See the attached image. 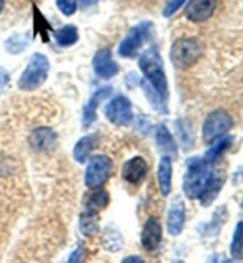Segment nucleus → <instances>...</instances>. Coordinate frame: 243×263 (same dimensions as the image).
Returning a JSON list of instances; mask_svg holds the SVG:
<instances>
[{"label": "nucleus", "instance_id": "obj_17", "mask_svg": "<svg viewBox=\"0 0 243 263\" xmlns=\"http://www.w3.org/2000/svg\"><path fill=\"white\" fill-rule=\"evenodd\" d=\"M100 142V135L98 133L88 134L86 137L81 138L79 141L76 142L72 151V156L74 159L79 162V164H86V161L89 159L90 153L98 147Z\"/></svg>", "mask_w": 243, "mask_h": 263}, {"label": "nucleus", "instance_id": "obj_25", "mask_svg": "<svg viewBox=\"0 0 243 263\" xmlns=\"http://www.w3.org/2000/svg\"><path fill=\"white\" fill-rule=\"evenodd\" d=\"M222 186H223V178L217 176L215 178V180L213 181V184H211L210 186L207 189V191L204 192L202 197L198 199L199 203L202 204V206H204V208L210 206V205L214 203V200L217 198V196H218L219 191H221Z\"/></svg>", "mask_w": 243, "mask_h": 263}, {"label": "nucleus", "instance_id": "obj_3", "mask_svg": "<svg viewBox=\"0 0 243 263\" xmlns=\"http://www.w3.org/2000/svg\"><path fill=\"white\" fill-rule=\"evenodd\" d=\"M50 63L48 57L43 53H33L26 65L24 72L18 81V88L24 91H33L43 86L48 79Z\"/></svg>", "mask_w": 243, "mask_h": 263}, {"label": "nucleus", "instance_id": "obj_4", "mask_svg": "<svg viewBox=\"0 0 243 263\" xmlns=\"http://www.w3.org/2000/svg\"><path fill=\"white\" fill-rule=\"evenodd\" d=\"M202 53L203 44L197 38H182L173 43L170 57L177 69L186 70L197 63Z\"/></svg>", "mask_w": 243, "mask_h": 263}, {"label": "nucleus", "instance_id": "obj_6", "mask_svg": "<svg viewBox=\"0 0 243 263\" xmlns=\"http://www.w3.org/2000/svg\"><path fill=\"white\" fill-rule=\"evenodd\" d=\"M113 172V161L105 154H99L90 158L86 170V185L90 190L100 189L109 179Z\"/></svg>", "mask_w": 243, "mask_h": 263}, {"label": "nucleus", "instance_id": "obj_14", "mask_svg": "<svg viewBox=\"0 0 243 263\" xmlns=\"http://www.w3.org/2000/svg\"><path fill=\"white\" fill-rule=\"evenodd\" d=\"M148 172V165L144 158L134 157L126 161L122 166L121 176L122 179L128 184L139 185L145 179Z\"/></svg>", "mask_w": 243, "mask_h": 263}, {"label": "nucleus", "instance_id": "obj_33", "mask_svg": "<svg viewBox=\"0 0 243 263\" xmlns=\"http://www.w3.org/2000/svg\"><path fill=\"white\" fill-rule=\"evenodd\" d=\"M130 262H136V263H142L144 260H141L140 257H137V256H129V257H126L122 260V263H130Z\"/></svg>", "mask_w": 243, "mask_h": 263}, {"label": "nucleus", "instance_id": "obj_16", "mask_svg": "<svg viewBox=\"0 0 243 263\" xmlns=\"http://www.w3.org/2000/svg\"><path fill=\"white\" fill-rule=\"evenodd\" d=\"M156 142L158 148H159L164 156L170 157L171 159H176L178 157V146H177L175 139H173L167 127L164 123H160V125L157 126Z\"/></svg>", "mask_w": 243, "mask_h": 263}, {"label": "nucleus", "instance_id": "obj_34", "mask_svg": "<svg viewBox=\"0 0 243 263\" xmlns=\"http://www.w3.org/2000/svg\"><path fill=\"white\" fill-rule=\"evenodd\" d=\"M4 6H5V3H4V0H0V13L3 12Z\"/></svg>", "mask_w": 243, "mask_h": 263}, {"label": "nucleus", "instance_id": "obj_19", "mask_svg": "<svg viewBox=\"0 0 243 263\" xmlns=\"http://www.w3.org/2000/svg\"><path fill=\"white\" fill-rule=\"evenodd\" d=\"M139 84L141 86L142 91H144L146 99H147L148 103L151 104L153 109L159 114H169L167 100H165L145 79L139 81Z\"/></svg>", "mask_w": 243, "mask_h": 263}, {"label": "nucleus", "instance_id": "obj_15", "mask_svg": "<svg viewBox=\"0 0 243 263\" xmlns=\"http://www.w3.org/2000/svg\"><path fill=\"white\" fill-rule=\"evenodd\" d=\"M30 145L37 152H50L57 145V134L48 127H40L31 133Z\"/></svg>", "mask_w": 243, "mask_h": 263}, {"label": "nucleus", "instance_id": "obj_21", "mask_svg": "<svg viewBox=\"0 0 243 263\" xmlns=\"http://www.w3.org/2000/svg\"><path fill=\"white\" fill-rule=\"evenodd\" d=\"M53 38L56 43L62 48H67L77 43L79 41V30L75 25H64L53 31Z\"/></svg>", "mask_w": 243, "mask_h": 263}, {"label": "nucleus", "instance_id": "obj_5", "mask_svg": "<svg viewBox=\"0 0 243 263\" xmlns=\"http://www.w3.org/2000/svg\"><path fill=\"white\" fill-rule=\"evenodd\" d=\"M152 26V23L147 21L141 22L133 26L119 45V55L125 57V59L136 57L139 50L147 42L149 34H151Z\"/></svg>", "mask_w": 243, "mask_h": 263}, {"label": "nucleus", "instance_id": "obj_32", "mask_svg": "<svg viewBox=\"0 0 243 263\" xmlns=\"http://www.w3.org/2000/svg\"><path fill=\"white\" fill-rule=\"evenodd\" d=\"M80 3V5L83 7V9H87V7H90L92 5H95L99 0H77Z\"/></svg>", "mask_w": 243, "mask_h": 263}, {"label": "nucleus", "instance_id": "obj_22", "mask_svg": "<svg viewBox=\"0 0 243 263\" xmlns=\"http://www.w3.org/2000/svg\"><path fill=\"white\" fill-rule=\"evenodd\" d=\"M80 230L86 237H92L98 234L100 230L98 214L84 210L80 217Z\"/></svg>", "mask_w": 243, "mask_h": 263}, {"label": "nucleus", "instance_id": "obj_30", "mask_svg": "<svg viewBox=\"0 0 243 263\" xmlns=\"http://www.w3.org/2000/svg\"><path fill=\"white\" fill-rule=\"evenodd\" d=\"M84 253H86V249H84V247L82 245H80L77 248L74 250V253L70 255V257H69V262L72 263V262H81L83 261L84 258Z\"/></svg>", "mask_w": 243, "mask_h": 263}, {"label": "nucleus", "instance_id": "obj_23", "mask_svg": "<svg viewBox=\"0 0 243 263\" xmlns=\"http://www.w3.org/2000/svg\"><path fill=\"white\" fill-rule=\"evenodd\" d=\"M231 144H233V138L231 137L219 138L218 141L216 142V145H214L205 154H204V160L209 162V164H214V162L229 148Z\"/></svg>", "mask_w": 243, "mask_h": 263}, {"label": "nucleus", "instance_id": "obj_26", "mask_svg": "<svg viewBox=\"0 0 243 263\" xmlns=\"http://www.w3.org/2000/svg\"><path fill=\"white\" fill-rule=\"evenodd\" d=\"M176 129L177 134H178V138L180 142H182V146L185 151L191 149L194 147V135H192L191 127L188 125L186 121L184 120H179V121L176 122Z\"/></svg>", "mask_w": 243, "mask_h": 263}, {"label": "nucleus", "instance_id": "obj_10", "mask_svg": "<svg viewBox=\"0 0 243 263\" xmlns=\"http://www.w3.org/2000/svg\"><path fill=\"white\" fill-rule=\"evenodd\" d=\"M111 92H113V88L109 86L100 88L99 90H96L92 94L89 101L84 104L82 109V123L84 128H89L92 123L96 121V118H98V108L100 103L105 101L107 98H109Z\"/></svg>", "mask_w": 243, "mask_h": 263}, {"label": "nucleus", "instance_id": "obj_12", "mask_svg": "<svg viewBox=\"0 0 243 263\" xmlns=\"http://www.w3.org/2000/svg\"><path fill=\"white\" fill-rule=\"evenodd\" d=\"M161 238H163V230H161L160 222L157 218L149 217L146 220L141 231V246L146 251H156L159 248Z\"/></svg>", "mask_w": 243, "mask_h": 263}, {"label": "nucleus", "instance_id": "obj_24", "mask_svg": "<svg viewBox=\"0 0 243 263\" xmlns=\"http://www.w3.org/2000/svg\"><path fill=\"white\" fill-rule=\"evenodd\" d=\"M30 43V38L26 33H18L14 34V36L10 37L9 40L6 41L5 48L6 51L10 53H13V55H17V53H21L28 48Z\"/></svg>", "mask_w": 243, "mask_h": 263}, {"label": "nucleus", "instance_id": "obj_9", "mask_svg": "<svg viewBox=\"0 0 243 263\" xmlns=\"http://www.w3.org/2000/svg\"><path fill=\"white\" fill-rule=\"evenodd\" d=\"M92 68L99 77L103 80H109L120 71L119 64L113 60L111 52L108 48L100 49L92 57Z\"/></svg>", "mask_w": 243, "mask_h": 263}, {"label": "nucleus", "instance_id": "obj_28", "mask_svg": "<svg viewBox=\"0 0 243 263\" xmlns=\"http://www.w3.org/2000/svg\"><path fill=\"white\" fill-rule=\"evenodd\" d=\"M56 5L64 15H71L76 12V0H56Z\"/></svg>", "mask_w": 243, "mask_h": 263}, {"label": "nucleus", "instance_id": "obj_27", "mask_svg": "<svg viewBox=\"0 0 243 263\" xmlns=\"http://www.w3.org/2000/svg\"><path fill=\"white\" fill-rule=\"evenodd\" d=\"M231 256L235 260H242L243 258V222H240L236 226L233 236V242L230 246Z\"/></svg>", "mask_w": 243, "mask_h": 263}, {"label": "nucleus", "instance_id": "obj_7", "mask_svg": "<svg viewBox=\"0 0 243 263\" xmlns=\"http://www.w3.org/2000/svg\"><path fill=\"white\" fill-rule=\"evenodd\" d=\"M233 126V119L226 110L218 109L208 115L202 127V138L205 144H213L222 138Z\"/></svg>", "mask_w": 243, "mask_h": 263}, {"label": "nucleus", "instance_id": "obj_18", "mask_svg": "<svg viewBox=\"0 0 243 263\" xmlns=\"http://www.w3.org/2000/svg\"><path fill=\"white\" fill-rule=\"evenodd\" d=\"M157 178L161 195L167 197L172 190V159L170 157H161L158 165Z\"/></svg>", "mask_w": 243, "mask_h": 263}, {"label": "nucleus", "instance_id": "obj_2", "mask_svg": "<svg viewBox=\"0 0 243 263\" xmlns=\"http://www.w3.org/2000/svg\"><path fill=\"white\" fill-rule=\"evenodd\" d=\"M139 68L144 73V79L163 96L169 99V84L164 71V63L156 45L145 50L139 59Z\"/></svg>", "mask_w": 243, "mask_h": 263}, {"label": "nucleus", "instance_id": "obj_11", "mask_svg": "<svg viewBox=\"0 0 243 263\" xmlns=\"http://www.w3.org/2000/svg\"><path fill=\"white\" fill-rule=\"evenodd\" d=\"M185 205L179 196H176L171 200L167 211V231L171 236H178L182 234L185 226Z\"/></svg>", "mask_w": 243, "mask_h": 263}, {"label": "nucleus", "instance_id": "obj_31", "mask_svg": "<svg viewBox=\"0 0 243 263\" xmlns=\"http://www.w3.org/2000/svg\"><path fill=\"white\" fill-rule=\"evenodd\" d=\"M10 81V75L4 68H0V91L6 87V84Z\"/></svg>", "mask_w": 243, "mask_h": 263}, {"label": "nucleus", "instance_id": "obj_13", "mask_svg": "<svg viewBox=\"0 0 243 263\" xmlns=\"http://www.w3.org/2000/svg\"><path fill=\"white\" fill-rule=\"evenodd\" d=\"M216 9V0H189L185 15L194 23H203L213 17Z\"/></svg>", "mask_w": 243, "mask_h": 263}, {"label": "nucleus", "instance_id": "obj_8", "mask_svg": "<svg viewBox=\"0 0 243 263\" xmlns=\"http://www.w3.org/2000/svg\"><path fill=\"white\" fill-rule=\"evenodd\" d=\"M105 115L108 121L115 126H128L133 120L132 103L126 96L119 95L105 107Z\"/></svg>", "mask_w": 243, "mask_h": 263}, {"label": "nucleus", "instance_id": "obj_29", "mask_svg": "<svg viewBox=\"0 0 243 263\" xmlns=\"http://www.w3.org/2000/svg\"><path fill=\"white\" fill-rule=\"evenodd\" d=\"M185 0H166V4H165L163 10V15L166 18L172 17L183 6Z\"/></svg>", "mask_w": 243, "mask_h": 263}, {"label": "nucleus", "instance_id": "obj_1", "mask_svg": "<svg viewBox=\"0 0 243 263\" xmlns=\"http://www.w3.org/2000/svg\"><path fill=\"white\" fill-rule=\"evenodd\" d=\"M209 162L203 157H192L186 160V171L183 178V191L189 199H199L207 189L213 184L215 178Z\"/></svg>", "mask_w": 243, "mask_h": 263}, {"label": "nucleus", "instance_id": "obj_20", "mask_svg": "<svg viewBox=\"0 0 243 263\" xmlns=\"http://www.w3.org/2000/svg\"><path fill=\"white\" fill-rule=\"evenodd\" d=\"M110 197L109 193L106 190H101V189H95L90 195H88L86 203H84V210L94 212V214H99L100 211L105 210L109 204Z\"/></svg>", "mask_w": 243, "mask_h": 263}]
</instances>
